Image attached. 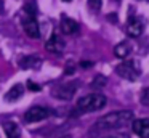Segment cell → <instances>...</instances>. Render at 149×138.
Segmentation results:
<instances>
[{"instance_id": "22", "label": "cell", "mask_w": 149, "mask_h": 138, "mask_svg": "<svg viewBox=\"0 0 149 138\" xmlns=\"http://www.w3.org/2000/svg\"><path fill=\"white\" fill-rule=\"evenodd\" d=\"M63 2H72V0H63Z\"/></svg>"}, {"instance_id": "8", "label": "cell", "mask_w": 149, "mask_h": 138, "mask_svg": "<svg viewBox=\"0 0 149 138\" xmlns=\"http://www.w3.org/2000/svg\"><path fill=\"white\" fill-rule=\"evenodd\" d=\"M45 48H47V51H50V53H63L64 48H66V43H64V40H63L59 35L53 34L52 37L47 40Z\"/></svg>"}, {"instance_id": "2", "label": "cell", "mask_w": 149, "mask_h": 138, "mask_svg": "<svg viewBox=\"0 0 149 138\" xmlns=\"http://www.w3.org/2000/svg\"><path fill=\"white\" fill-rule=\"evenodd\" d=\"M21 24H23V29L27 37H31V39L40 37V29H39L37 18H36V6H34V3H31V2L26 3L23 13H21Z\"/></svg>"}, {"instance_id": "18", "label": "cell", "mask_w": 149, "mask_h": 138, "mask_svg": "<svg viewBox=\"0 0 149 138\" xmlns=\"http://www.w3.org/2000/svg\"><path fill=\"white\" fill-rule=\"evenodd\" d=\"M27 88H29V90H34V92H37V90H40V87L36 85L34 82H31V80H29V82H27Z\"/></svg>"}, {"instance_id": "4", "label": "cell", "mask_w": 149, "mask_h": 138, "mask_svg": "<svg viewBox=\"0 0 149 138\" xmlns=\"http://www.w3.org/2000/svg\"><path fill=\"white\" fill-rule=\"evenodd\" d=\"M116 72L128 82H135L141 76V66L136 60H125L116 67Z\"/></svg>"}, {"instance_id": "9", "label": "cell", "mask_w": 149, "mask_h": 138, "mask_svg": "<svg viewBox=\"0 0 149 138\" xmlns=\"http://www.w3.org/2000/svg\"><path fill=\"white\" fill-rule=\"evenodd\" d=\"M132 128L139 138H149V117L133 120Z\"/></svg>"}, {"instance_id": "17", "label": "cell", "mask_w": 149, "mask_h": 138, "mask_svg": "<svg viewBox=\"0 0 149 138\" xmlns=\"http://www.w3.org/2000/svg\"><path fill=\"white\" fill-rule=\"evenodd\" d=\"M88 6H90V10H93V11H98V10L101 8V0H88Z\"/></svg>"}, {"instance_id": "16", "label": "cell", "mask_w": 149, "mask_h": 138, "mask_svg": "<svg viewBox=\"0 0 149 138\" xmlns=\"http://www.w3.org/2000/svg\"><path fill=\"white\" fill-rule=\"evenodd\" d=\"M139 101H141V104L149 106V87L141 92V95H139Z\"/></svg>"}, {"instance_id": "6", "label": "cell", "mask_w": 149, "mask_h": 138, "mask_svg": "<svg viewBox=\"0 0 149 138\" xmlns=\"http://www.w3.org/2000/svg\"><path fill=\"white\" fill-rule=\"evenodd\" d=\"M146 27V21L141 18V16H132V18L127 21V26H125V31L130 37H139L143 34Z\"/></svg>"}, {"instance_id": "21", "label": "cell", "mask_w": 149, "mask_h": 138, "mask_svg": "<svg viewBox=\"0 0 149 138\" xmlns=\"http://www.w3.org/2000/svg\"><path fill=\"white\" fill-rule=\"evenodd\" d=\"M80 66H82V67H90L91 63H87V61H84V63H80Z\"/></svg>"}, {"instance_id": "5", "label": "cell", "mask_w": 149, "mask_h": 138, "mask_svg": "<svg viewBox=\"0 0 149 138\" xmlns=\"http://www.w3.org/2000/svg\"><path fill=\"white\" fill-rule=\"evenodd\" d=\"M50 116V109L43 108V106H32L29 108L26 112H24V120L27 124H36V122L45 120L47 117Z\"/></svg>"}, {"instance_id": "11", "label": "cell", "mask_w": 149, "mask_h": 138, "mask_svg": "<svg viewBox=\"0 0 149 138\" xmlns=\"http://www.w3.org/2000/svg\"><path fill=\"white\" fill-rule=\"evenodd\" d=\"M23 92H24V87L21 85V83H15V85L11 87V88L8 90L7 93H5V101H8V103L16 101V99H19V98H21Z\"/></svg>"}, {"instance_id": "13", "label": "cell", "mask_w": 149, "mask_h": 138, "mask_svg": "<svg viewBox=\"0 0 149 138\" xmlns=\"http://www.w3.org/2000/svg\"><path fill=\"white\" fill-rule=\"evenodd\" d=\"M40 58L36 56V55H32V56H23L19 60V66L23 67V69H37V67L40 66Z\"/></svg>"}, {"instance_id": "23", "label": "cell", "mask_w": 149, "mask_h": 138, "mask_svg": "<svg viewBox=\"0 0 149 138\" xmlns=\"http://www.w3.org/2000/svg\"><path fill=\"white\" fill-rule=\"evenodd\" d=\"M64 138H69V137H64Z\"/></svg>"}, {"instance_id": "3", "label": "cell", "mask_w": 149, "mask_h": 138, "mask_svg": "<svg viewBox=\"0 0 149 138\" xmlns=\"http://www.w3.org/2000/svg\"><path fill=\"white\" fill-rule=\"evenodd\" d=\"M107 103L106 96L101 95V93H90V95H85L82 98H79L77 104H75V109L77 112H93L98 111V109L104 108Z\"/></svg>"}, {"instance_id": "10", "label": "cell", "mask_w": 149, "mask_h": 138, "mask_svg": "<svg viewBox=\"0 0 149 138\" xmlns=\"http://www.w3.org/2000/svg\"><path fill=\"white\" fill-rule=\"evenodd\" d=\"M59 29H61L64 34H75L79 31V24L74 19L68 18L66 15L61 16V22H59Z\"/></svg>"}, {"instance_id": "15", "label": "cell", "mask_w": 149, "mask_h": 138, "mask_svg": "<svg viewBox=\"0 0 149 138\" xmlns=\"http://www.w3.org/2000/svg\"><path fill=\"white\" fill-rule=\"evenodd\" d=\"M93 87H96V88H101V87L106 85V77L104 76H96L93 79V83H91Z\"/></svg>"}, {"instance_id": "12", "label": "cell", "mask_w": 149, "mask_h": 138, "mask_svg": "<svg viewBox=\"0 0 149 138\" xmlns=\"http://www.w3.org/2000/svg\"><path fill=\"white\" fill-rule=\"evenodd\" d=\"M3 130L7 138H19L21 137V130H19V125L13 120H7L3 122Z\"/></svg>"}, {"instance_id": "7", "label": "cell", "mask_w": 149, "mask_h": 138, "mask_svg": "<svg viewBox=\"0 0 149 138\" xmlns=\"http://www.w3.org/2000/svg\"><path fill=\"white\" fill-rule=\"evenodd\" d=\"M77 90V83L75 82H68V83H63V85L56 87L53 90V96L55 98H59V99H71L72 95L75 93Z\"/></svg>"}, {"instance_id": "20", "label": "cell", "mask_w": 149, "mask_h": 138, "mask_svg": "<svg viewBox=\"0 0 149 138\" xmlns=\"http://www.w3.org/2000/svg\"><path fill=\"white\" fill-rule=\"evenodd\" d=\"M72 72H74V67H72V66H66L64 74H72Z\"/></svg>"}, {"instance_id": "14", "label": "cell", "mask_w": 149, "mask_h": 138, "mask_svg": "<svg viewBox=\"0 0 149 138\" xmlns=\"http://www.w3.org/2000/svg\"><path fill=\"white\" fill-rule=\"evenodd\" d=\"M130 53H132V45L128 42H120L114 47V55L117 58H127L130 56Z\"/></svg>"}, {"instance_id": "19", "label": "cell", "mask_w": 149, "mask_h": 138, "mask_svg": "<svg viewBox=\"0 0 149 138\" xmlns=\"http://www.w3.org/2000/svg\"><path fill=\"white\" fill-rule=\"evenodd\" d=\"M104 138H128V135H125V133H120V135H109V137H104Z\"/></svg>"}, {"instance_id": "1", "label": "cell", "mask_w": 149, "mask_h": 138, "mask_svg": "<svg viewBox=\"0 0 149 138\" xmlns=\"http://www.w3.org/2000/svg\"><path fill=\"white\" fill-rule=\"evenodd\" d=\"M133 120V112L132 111H114L109 114L103 116L96 120V124L91 127L93 132H106V130H116L122 128L127 124Z\"/></svg>"}]
</instances>
